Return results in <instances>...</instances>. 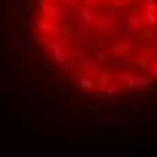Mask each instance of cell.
Wrapping results in <instances>:
<instances>
[{
	"label": "cell",
	"instance_id": "1",
	"mask_svg": "<svg viewBox=\"0 0 157 157\" xmlns=\"http://www.w3.org/2000/svg\"><path fill=\"white\" fill-rule=\"evenodd\" d=\"M30 35L52 71L87 98L157 90V0H33Z\"/></svg>",
	"mask_w": 157,
	"mask_h": 157
}]
</instances>
